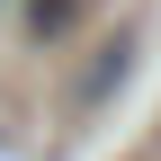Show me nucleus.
Returning <instances> with one entry per match:
<instances>
[{
	"mask_svg": "<svg viewBox=\"0 0 161 161\" xmlns=\"http://www.w3.org/2000/svg\"><path fill=\"white\" fill-rule=\"evenodd\" d=\"M80 9H90V0H27V36H36V45H54V36H72Z\"/></svg>",
	"mask_w": 161,
	"mask_h": 161,
	"instance_id": "nucleus-1",
	"label": "nucleus"
}]
</instances>
